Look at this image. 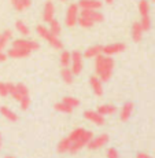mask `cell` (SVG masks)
Wrapping results in <instances>:
<instances>
[{
  "mask_svg": "<svg viewBox=\"0 0 155 158\" xmlns=\"http://www.w3.org/2000/svg\"><path fill=\"white\" fill-rule=\"evenodd\" d=\"M71 73L73 76H78L83 72V54L80 51H73L71 52Z\"/></svg>",
  "mask_w": 155,
  "mask_h": 158,
  "instance_id": "8992f818",
  "label": "cell"
},
{
  "mask_svg": "<svg viewBox=\"0 0 155 158\" xmlns=\"http://www.w3.org/2000/svg\"><path fill=\"white\" fill-rule=\"evenodd\" d=\"M107 158H120V154L114 147H110L107 150Z\"/></svg>",
  "mask_w": 155,
  "mask_h": 158,
  "instance_id": "f546056e",
  "label": "cell"
},
{
  "mask_svg": "<svg viewBox=\"0 0 155 158\" xmlns=\"http://www.w3.org/2000/svg\"><path fill=\"white\" fill-rule=\"evenodd\" d=\"M78 15H80V13H78L77 3H71V4H69L67 10H66V17H65L66 26H69V28H74V26L77 25Z\"/></svg>",
  "mask_w": 155,
  "mask_h": 158,
  "instance_id": "3957f363",
  "label": "cell"
},
{
  "mask_svg": "<svg viewBox=\"0 0 155 158\" xmlns=\"http://www.w3.org/2000/svg\"><path fill=\"white\" fill-rule=\"evenodd\" d=\"M62 102L65 103V105H67L69 107H71V109L78 107V106H80V101H78L77 98H73V96H65Z\"/></svg>",
  "mask_w": 155,
  "mask_h": 158,
  "instance_id": "484cf974",
  "label": "cell"
},
{
  "mask_svg": "<svg viewBox=\"0 0 155 158\" xmlns=\"http://www.w3.org/2000/svg\"><path fill=\"white\" fill-rule=\"evenodd\" d=\"M29 55H30L29 51L21 50V48H14V47L7 52V56H10V58H26Z\"/></svg>",
  "mask_w": 155,
  "mask_h": 158,
  "instance_id": "ac0fdd59",
  "label": "cell"
},
{
  "mask_svg": "<svg viewBox=\"0 0 155 158\" xmlns=\"http://www.w3.org/2000/svg\"><path fill=\"white\" fill-rule=\"evenodd\" d=\"M132 39L133 41H136V43H139V41L141 40L143 37V29H141V25L140 22H133L132 25Z\"/></svg>",
  "mask_w": 155,
  "mask_h": 158,
  "instance_id": "9a60e30c",
  "label": "cell"
},
{
  "mask_svg": "<svg viewBox=\"0 0 155 158\" xmlns=\"http://www.w3.org/2000/svg\"><path fill=\"white\" fill-rule=\"evenodd\" d=\"M85 132V129L84 128H75V129H73L71 132H70V135L67 136L69 139H70V142H71V144L73 143H75V142L78 140V139L83 136V133Z\"/></svg>",
  "mask_w": 155,
  "mask_h": 158,
  "instance_id": "603a6c76",
  "label": "cell"
},
{
  "mask_svg": "<svg viewBox=\"0 0 155 158\" xmlns=\"http://www.w3.org/2000/svg\"><path fill=\"white\" fill-rule=\"evenodd\" d=\"M0 148H2V135H0Z\"/></svg>",
  "mask_w": 155,
  "mask_h": 158,
  "instance_id": "74e56055",
  "label": "cell"
},
{
  "mask_svg": "<svg viewBox=\"0 0 155 158\" xmlns=\"http://www.w3.org/2000/svg\"><path fill=\"white\" fill-rule=\"evenodd\" d=\"M59 62H60V66H62L63 69H67L69 65H70V62H71V54L69 52V51H63L59 56Z\"/></svg>",
  "mask_w": 155,
  "mask_h": 158,
  "instance_id": "44dd1931",
  "label": "cell"
},
{
  "mask_svg": "<svg viewBox=\"0 0 155 158\" xmlns=\"http://www.w3.org/2000/svg\"><path fill=\"white\" fill-rule=\"evenodd\" d=\"M104 2H106V3H107V4H111V3H113V2H114V0H104Z\"/></svg>",
  "mask_w": 155,
  "mask_h": 158,
  "instance_id": "d590c367",
  "label": "cell"
},
{
  "mask_svg": "<svg viewBox=\"0 0 155 158\" xmlns=\"http://www.w3.org/2000/svg\"><path fill=\"white\" fill-rule=\"evenodd\" d=\"M10 2H11V4H13V7H15V10L17 11H23L22 7H21L19 0H10Z\"/></svg>",
  "mask_w": 155,
  "mask_h": 158,
  "instance_id": "1f68e13d",
  "label": "cell"
},
{
  "mask_svg": "<svg viewBox=\"0 0 155 158\" xmlns=\"http://www.w3.org/2000/svg\"><path fill=\"white\" fill-rule=\"evenodd\" d=\"M45 40L50 43L51 47L55 48V50H62V48H63V43L59 40V37H58V36H54L52 33H50V35H48V37L45 39Z\"/></svg>",
  "mask_w": 155,
  "mask_h": 158,
  "instance_id": "d6986e66",
  "label": "cell"
},
{
  "mask_svg": "<svg viewBox=\"0 0 155 158\" xmlns=\"http://www.w3.org/2000/svg\"><path fill=\"white\" fill-rule=\"evenodd\" d=\"M84 117L87 120H89L91 123H93L95 125H103L104 124V117L100 115L98 111H93V110H87L84 113Z\"/></svg>",
  "mask_w": 155,
  "mask_h": 158,
  "instance_id": "7c38bea8",
  "label": "cell"
},
{
  "mask_svg": "<svg viewBox=\"0 0 155 158\" xmlns=\"http://www.w3.org/2000/svg\"><path fill=\"white\" fill-rule=\"evenodd\" d=\"M10 95H13V98L15 101L21 102L22 99L29 98V91H28V88H26V85H23V84L19 83V84H15V88L11 91Z\"/></svg>",
  "mask_w": 155,
  "mask_h": 158,
  "instance_id": "30bf717a",
  "label": "cell"
},
{
  "mask_svg": "<svg viewBox=\"0 0 155 158\" xmlns=\"http://www.w3.org/2000/svg\"><path fill=\"white\" fill-rule=\"evenodd\" d=\"M54 109H55L56 111H59V113H65V114H70L71 111H73V109H71V107H69L67 105H65L63 102L56 103V105L54 106Z\"/></svg>",
  "mask_w": 155,
  "mask_h": 158,
  "instance_id": "4316f807",
  "label": "cell"
},
{
  "mask_svg": "<svg viewBox=\"0 0 155 158\" xmlns=\"http://www.w3.org/2000/svg\"><path fill=\"white\" fill-rule=\"evenodd\" d=\"M102 45H92V47L87 48V51L84 52L85 58H98L99 55H102Z\"/></svg>",
  "mask_w": 155,
  "mask_h": 158,
  "instance_id": "e0dca14e",
  "label": "cell"
},
{
  "mask_svg": "<svg viewBox=\"0 0 155 158\" xmlns=\"http://www.w3.org/2000/svg\"><path fill=\"white\" fill-rule=\"evenodd\" d=\"M60 76H62V78H63V81H65L66 84H71L73 83V73L70 69H62V72H60Z\"/></svg>",
  "mask_w": 155,
  "mask_h": 158,
  "instance_id": "d4e9b609",
  "label": "cell"
},
{
  "mask_svg": "<svg viewBox=\"0 0 155 158\" xmlns=\"http://www.w3.org/2000/svg\"><path fill=\"white\" fill-rule=\"evenodd\" d=\"M96 111L100 115H108V114H114L117 111V107L114 105H100Z\"/></svg>",
  "mask_w": 155,
  "mask_h": 158,
  "instance_id": "ffe728a7",
  "label": "cell"
},
{
  "mask_svg": "<svg viewBox=\"0 0 155 158\" xmlns=\"http://www.w3.org/2000/svg\"><path fill=\"white\" fill-rule=\"evenodd\" d=\"M133 110H135V105H133V102H126L125 105L122 106V109H121L120 120L121 121H128L130 118V115H132Z\"/></svg>",
  "mask_w": 155,
  "mask_h": 158,
  "instance_id": "5bb4252c",
  "label": "cell"
},
{
  "mask_svg": "<svg viewBox=\"0 0 155 158\" xmlns=\"http://www.w3.org/2000/svg\"><path fill=\"white\" fill-rule=\"evenodd\" d=\"M19 106H21V109H22V110H28L29 106H30V98L22 99V101L19 102Z\"/></svg>",
  "mask_w": 155,
  "mask_h": 158,
  "instance_id": "4dcf8cb0",
  "label": "cell"
},
{
  "mask_svg": "<svg viewBox=\"0 0 155 158\" xmlns=\"http://www.w3.org/2000/svg\"><path fill=\"white\" fill-rule=\"evenodd\" d=\"M6 59H7V54L0 51V62H6Z\"/></svg>",
  "mask_w": 155,
  "mask_h": 158,
  "instance_id": "836d02e7",
  "label": "cell"
},
{
  "mask_svg": "<svg viewBox=\"0 0 155 158\" xmlns=\"http://www.w3.org/2000/svg\"><path fill=\"white\" fill-rule=\"evenodd\" d=\"M126 45L124 43H113V44H108L104 45L102 50V54H104V56H111L115 55V54H120L122 51H125Z\"/></svg>",
  "mask_w": 155,
  "mask_h": 158,
  "instance_id": "ba28073f",
  "label": "cell"
},
{
  "mask_svg": "<svg viewBox=\"0 0 155 158\" xmlns=\"http://www.w3.org/2000/svg\"><path fill=\"white\" fill-rule=\"evenodd\" d=\"M43 19L45 22H52L55 19V6L52 2H47L44 4V10H43Z\"/></svg>",
  "mask_w": 155,
  "mask_h": 158,
  "instance_id": "8fae6325",
  "label": "cell"
},
{
  "mask_svg": "<svg viewBox=\"0 0 155 158\" xmlns=\"http://www.w3.org/2000/svg\"><path fill=\"white\" fill-rule=\"evenodd\" d=\"M92 139H93V133L91 132V131H85V132L83 133V136H81V138L78 139L75 143L71 144V147H70V150H69V153H71V154L78 153V151H80L83 147H85V146L89 143Z\"/></svg>",
  "mask_w": 155,
  "mask_h": 158,
  "instance_id": "277c9868",
  "label": "cell"
},
{
  "mask_svg": "<svg viewBox=\"0 0 155 158\" xmlns=\"http://www.w3.org/2000/svg\"><path fill=\"white\" fill-rule=\"evenodd\" d=\"M0 114L4 118H7L8 121H13V123L18 121V115L15 114L10 107H7V106H0Z\"/></svg>",
  "mask_w": 155,
  "mask_h": 158,
  "instance_id": "2e32d148",
  "label": "cell"
},
{
  "mask_svg": "<svg viewBox=\"0 0 155 158\" xmlns=\"http://www.w3.org/2000/svg\"><path fill=\"white\" fill-rule=\"evenodd\" d=\"M136 157H137V158H153V157H150L148 154H145V153H139Z\"/></svg>",
  "mask_w": 155,
  "mask_h": 158,
  "instance_id": "e575fe53",
  "label": "cell"
},
{
  "mask_svg": "<svg viewBox=\"0 0 155 158\" xmlns=\"http://www.w3.org/2000/svg\"><path fill=\"white\" fill-rule=\"evenodd\" d=\"M15 29H17L22 36H29L30 35L29 28L22 22V21H17V23H15Z\"/></svg>",
  "mask_w": 155,
  "mask_h": 158,
  "instance_id": "cb8c5ba5",
  "label": "cell"
},
{
  "mask_svg": "<svg viewBox=\"0 0 155 158\" xmlns=\"http://www.w3.org/2000/svg\"><path fill=\"white\" fill-rule=\"evenodd\" d=\"M139 13H140V25L143 32H147L151 28V19H150V4L147 0H140L139 2Z\"/></svg>",
  "mask_w": 155,
  "mask_h": 158,
  "instance_id": "7a4b0ae2",
  "label": "cell"
},
{
  "mask_svg": "<svg viewBox=\"0 0 155 158\" xmlns=\"http://www.w3.org/2000/svg\"><path fill=\"white\" fill-rule=\"evenodd\" d=\"M60 2H67V0H60Z\"/></svg>",
  "mask_w": 155,
  "mask_h": 158,
  "instance_id": "f35d334b",
  "label": "cell"
},
{
  "mask_svg": "<svg viewBox=\"0 0 155 158\" xmlns=\"http://www.w3.org/2000/svg\"><path fill=\"white\" fill-rule=\"evenodd\" d=\"M77 6L81 11H99L103 4L100 0H80Z\"/></svg>",
  "mask_w": 155,
  "mask_h": 158,
  "instance_id": "52a82bcc",
  "label": "cell"
},
{
  "mask_svg": "<svg viewBox=\"0 0 155 158\" xmlns=\"http://www.w3.org/2000/svg\"><path fill=\"white\" fill-rule=\"evenodd\" d=\"M108 143V135L107 133H102V135L93 138L89 143L87 144V147L89 150H98V148H102L103 146H106Z\"/></svg>",
  "mask_w": 155,
  "mask_h": 158,
  "instance_id": "9c48e42d",
  "label": "cell"
},
{
  "mask_svg": "<svg viewBox=\"0 0 155 158\" xmlns=\"http://www.w3.org/2000/svg\"><path fill=\"white\" fill-rule=\"evenodd\" d=\"M13 47L14 48H21V50H26L29 52L32 51H36L40 48L37 41L35 40H29V39H17V40L13 41Z\"/></svg>",
  "mask_w": 155,
  "mask_h": 158,
  "instance_id": "5b68a950",
  "label": "cell"
},
{
  "mask_svg": "<svg viewBox=\"0 0 155 158\" xmlns=\"http://www.w3.org/2000/svg\"><path fill=\"white\" fill-rule=\"evenodd\" d=\"M153 2H155V0H153Z\"/></svg>",
  "mask_w": 155,
  "mask_h": 158,
  "instance_id": "60d3db41",
  "label": "cell"
},
{
  "mask_svg": "<svg viewBox=\"0 0 155 158\" xmlns=\"http://www.w3.org/2000/svg\"><path fill=\"white\" fill-rule=\"evenodd\" d=\"M89 85H91L93 94H95L96 96L103 95V85H102V81L99 80V77H96V76H91L89 77Z\"/></svg>",
  "mask_w": 155,
  "mask_h": 158,
  "instance_id": "4fadbf2b",
  "label": "cell"
},
{
  "mask_svg": "<svg viewBox=\"0 0 155 158\" xmlns=\"http://www.w3.org/2000/svg\"><path fill=\"white\" fill-rule=\"evenodd\" d=\"M19 3H21V7H22V10H26V8H28L30 4H32V0H19Z\"/></svg>",
  "mask_w": 155,
  "mask_h": 158,
  "instance_id": "d6a6232c",
  "label": "cell"
},
{
  "mask_svg": "<svg viewBox=\"0 0 155 158\" xmlns=\"http://www.w3.org/2000/svg\"><path fill=\"white\" fill-rule=\"evenodd\" d=\"M50 32L52 33L54 36H59V33H60V30H62V28H60V23H59V21H56V19H54L52 22H50Z\"/></svg>",
  "mask_w": 155,
  "mask_h": 158,
  "instance_id": "83f0119b",
  "label": "cell"
},
{
  "mask_svg": "<svg viewBox=\"0 0 155 158\" xmlns=\"http://www.w3.org/2000/svg\"><path fill=\"white\" fill-rule=\"evenodd\" d=\"M10 95L8 94V88H7V83H0V96H7Z\"/></svg>",
  "mask_w": 155,
  "mask_h": 158,
  "instance_id": "f1b7e54d",
  "label": "cell"
},
{
  "mask_svg": "<svg viewBox=\"0 0 155 158\" xmlns=\"http://www.w3.org/2000/svg\"><path fill=\"white\" fill-rule=\"evenodd\" d=\"M114 70V60L111 56H104L99 55L95 58V72L96 77H99V80L102 83H106L111 78Z\"/></svg>",
  "mask_w": 155,
  "mask_h": 158,
  "instance_id": "6da1fadb",
  "label": "cell"
},
{
  "mask_svg": "<svg viewBox=\"0 0 155 158\" xmlns=\"http://www.w3.org/2000/svg\"><path fill=\"white\" fill-rule=\"evenodd\" d=\"M71 147V142L69 138H63L62 140L59 142V144H58V151L59 153H69V150H70Z\"/></svg>",
  "mask_w": 155,
  "mask_h": 158,
  "instance_id": "7402d4cb",
  "label": "cell"
},
{
  "mask_svg": "<svg viewBox=\"0 0 155 158\" xmlns=\"http://www.w3.org/2000/svg\"><path fill=\"white\" fill-rule=\"evenodd\" d=\"M4 158H15V157H13V156H6Z\"/></svg>",
  "mask_w": 155,
  "mask_h": 158,
  "instance_id": "8d00e7d4",
  "label": "cell"
},
{
  "mask_svg": "<svg viewBox=\"0 0 155 158\" xmlns=\"http://www.w3.org/2000/svg\"><path fill=\"white\" fill-rule=\"evenodd\" d=\"M0 37H2V35H0ZM0 51H3V50H2V48H0Z\"/></svg>",
  "mask_w": 155,
  "mask_h": 158,
  "instance_id": "ab89813d",
  "label": "cell"
}]
</instances>
